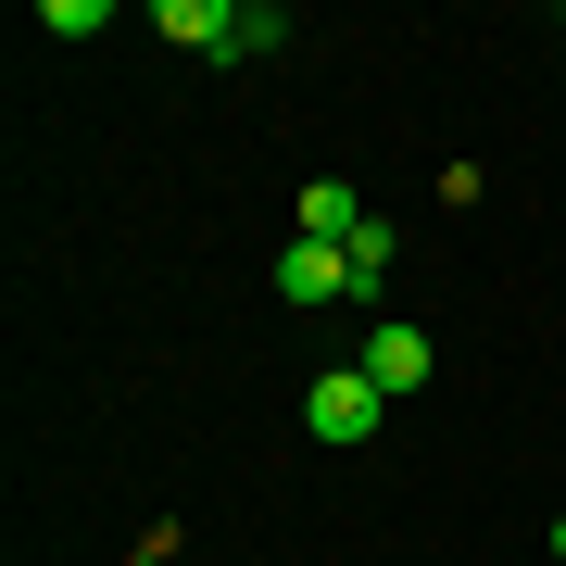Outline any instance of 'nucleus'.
<instances>
[{
    "label": "nucleus",
    "instance_id": "f257e3e1",
    "mask_svg": "<svg viewBox=\"0 0 566 566\" xmlns=\"http://www.w3.org/2000/svg\"><path fill=\"white\" fill-rule=\"evenodd\" d=\"M378 416H390V390L365 378V365H327V378L303 390V428H315V441H378Z\"/></svg>",
    "mask_w": 566,
    "mask_h": 566
},
{
    "label": "nucleus",
    "instance_id": "f03ea898",
    "mask_svg": "<svg viewBox=\"0 0 566 566\" xmlns=\"http://www.w3.org/2000/svg\"><path fill=\"white\" fill-rule=\"evenodd\" d=\"M340 290H353V252H340V240H290V252H277V303L315 315V303H340Z\"/></svg>",
    "mask_w": 566,
    "mask_h": 566
},
{
    "label": "nucleus",
    "instance_id": "7ed1b4c3",
    "mask_svg": "<svg viewBox=\"0 0 566 566\" xmlns=\"http://www.w3.org/2000/svg\"><path fill=\"white\" fill-rule=\"evenodd\" d=\"M365 378H378L390 403H403V390H428V327H416V315H390L378 340H365Z\"/></svg>",
    "mask_w": 566,
    "mask_h": 566
},
{
    "label": "nucleus",
    "instance_id": "20e7f679",
    "mask_svg": "<svg viewBox=\"0 0 566 566\" xmlns=\"http://www.w3.org/2000/svg\"><path fill=\"white\" fill-rule=\"evenodd\" d=\"M303 240H340V252L365 240V202H353L340 177H315V189H303Z\"/></svg>",
    "mask_w": 566,
    "mask_h": 566
},
{
    "label": "nucleus",
    "instance_id": "39448f33",
    "mask_svg": "<svg viewBox=\"0 0 566 566\" xmlns=\"http://www.w3.org/2000/svg\"><path fill=\"white\" fill-rule=\"evenodd\" d=\"M151 25H164V39H177V51H202V63L227 51V0H164Z\"/></svg>",
    "mask_w": 566,
    "mask_h": 566
},
{
    "label": "nucleus",
    "instance_id": "423d86ee",
    "mask_svg": "<svg viewBox=\"0 0 566 566\" xmlns=\"http://www.w3.org/2000/svg\"><path fill=\"white\" fill-rule=\"evenodd\" d=\"M290 39V13H264V0H240V13H227V51L214 63H252V51H277Z\"/></svg>",
    "mask_w": 566,
    "mask_h": 566
},
{
    "label": "nucleus",
    "instance_id": "0eeeda50",
    "mask_svg": "<svg viewBox=\"0 0 566 566\" xmlns=\"http://www.w3.org/2000/svg\"><path fill=\"white\" fill-rule=\"evenodd\" d=\"M390 264H403V227H378V214H365V240H353V290H378Z\"/></svg>",
    "mask_w": 566,
    "mask_h": 566
},
{
    "label": "nucleus",
    "instance_id": "6e6552de",
    "mask_svg": "<svg viewBox=\"0 0 566 566\" xmlns=\"http://www.w3.org/2000/svg\"><path fill=\"white\" fill-rule=\"evenodd\" d=\"M554 554H566V516H554Z\"/></svg>",
    "mask_w": 566,
    "mask_h": 566
}]
</instances>
